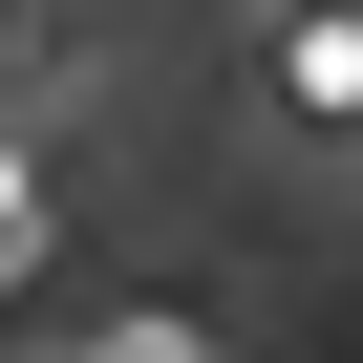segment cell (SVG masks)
I'll return each mask as SVG.
<instances>
[{"label":"cell","instance_id":"1","mask_svg":"<svg viewBox=\"0 0 363 363\" xmlns=\"http://www.w3.org/2000/svg\"><path fill=\"white\" fill-rule=\"evenodd\" d=\"M278 107L363 128V0H278Z\"/></svg>","mask_w":363,"mask_h":363},{"label":"cell","instance_id":"2","mask_svg":"<svg viewBox=\"0 0 363 363\" xmlns=\"http://www.w3.org/2000/svg\"><path fill=\"white\" fill-rule=\"evenodd\" d=\"M107 363H193V320H128V342H107Z\"/></svg>","mask_w":363,"mask_h":363}]
</instances>
